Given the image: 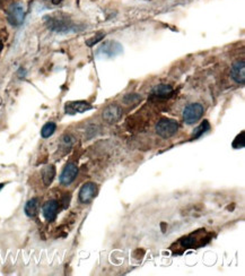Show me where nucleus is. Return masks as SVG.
Segmentation results:
<instances>
[{"label":"nucleus","instance_id":"f03ea898","mask_svg":"<svg viewBox=\"0 0 245 276\" xmlns=\"http://www.w3.org/2000/svg\"><path fill=\"white\" fill-rule=\"evenodd\" d=\"M178 127H180L178 126V122L174 120V119L163 118L157 122L156 132L160 137L170 138L178 133Z\"/></svg>","mask_w":245,"mask_h":276},{"label":"nucleus","instance_id":"ddd939ff","mask_svg":"<svg viewBox=\"0 0 245 276\" xmlns=\"http://www.w3.org/2000/svg\"><path fill=\"white\" fill-rule=\"evenodd\" d=\"M204 243H206V241H201L200 238L198 237V235H197V232H196V233H192V234L188 235V237H184V238L180 239V241H178V245H180L183 249L195 248L196 245L204 246Z\"/></svg>","mask_w":245,"mask_h":276},{"label":"nucleus","instance_id":"f3484780","mask_svg":"<svg viewBox=\"0 0 245 276\" xmlns=\"http://www.w3.org/2000/svg\"><path fill=\"white\" fill-rule=\"evenodd\" d=\"M56 123L53 122H47L45 123V126H43V128L41 130V135L43 138H49L50 136L53 135V133L56 132Z\"/></svg>","mask_w":245,"mask_h":276},{"label":"nucleus","instance_id":"20e7f679","mask_svg":"<svg viewBox=\"0 0 245 276\" xmlns=\"http://www.w3.org/2000/svg\"><path fill=\"white\" fill-rule=\"evenodd\" d=\"M24 17L25 10L21 3H13V5L9 6L8 12H7V18H8V22L13 26H20L24 22Z\"/></svg>","mask_w":245,"mask_h":276},{"label":"nucleus","instance_id":"423d86ee","mask_svg":"<svg viewBox=\"0 0 245 276\" xmlns=\"http://www.w3.org/2000/svg\"><path fill=\"white\" fill-rule=\"evenodd\" d=\"M103 120L107 121L110 125L116 123L122 117V109L116 104H111L104 109L103 114H102Z\"/></svg>","mask_w":245,"mask_h":276},{"label":"nucleus","instance_id":"9d476101","mask_svg":"<svg viewBox=\"0 0 245 276\" xmlns=\"http://www.w3.org/2000/svg\"><path fill=\"white\" fill-rule=\"evenodd\" d=\"M65 109H66V114L76 115L90 110V109H92V105L85 102V101H76V102H69L66 104Z\"/></svg>","mask_w":245,"mask_h":276},{"label":"nucleus","instance_id":"4be33fe9","mask_svg":"<svg viewBox=\"0 0 245 276\" xmlns=\"http://www.w3.org/2000/svg\"><path fill=\"white\" fill-rule=\"evenodd\" d=\"M9 1H12V0H0V7H3L5 5H7Z\"/></svg>","mask_w":245,"mask_h":276},{"label":"nucleus","instance_id":"f257e3e1","mask_svg":"<svg viewBox=\"0 0 245 276\" xmlns=\"http://www.w3.org/2000/svg\"><path fill=\"white\" fill-rule=\"evenodd\" d=\"M45 22L49 30L58 32V33H65V32H69L74 28V22L71 18L62 13H56L53 15L45 16Z\"/></svg>","mask_w":245,"mask_h":276},{"label":"nucleus","instance_id":"2eb2a0df","mask_svg":"<svg viewBox=\"0 0 245 276\" xmlns=\"http://www.w3.org/2000/svg\"><path fill=\"white\" fill-rule=\"evenodd\" d=\"M39 208V201L36 198H33L31 201H28L25 205V214L28 217H34L38 213Z\"/></svg>","mask_w":245,"mask_h":276},{"label":"nucleus","instance_id":"f8f14e48","mask_svg":"<svg viewBox=\"0 0 245 276\" xmlns=\"http://www.w3.org/2000/svg\"><path fill=\"white\" fill-rule=\"evenodd\" d=\"M232 78L239 84H244L245 82V64L244 61H237L233 65L232 70H230Z\"/></svg>","mask_w":245,"mask_h":276},{"label":"nucleus","instance_id":"39448f33","mask_svg":"<svg viewBox=\"0 0 245 276\" xmlns=\"http://www.w3.org/2000/svg\"><path fill=\"white\" fill-rule=\"evenodd\" d=\"M123 51L122 46L115 41H108L98 49V53L104 58H113L119 56Z\"/></svg>","mask_w":245,"mask_h":276},{"label":"nucleus","instance_id":"a211bd4d","mask_svg":"<svg viewBox=\"0 0 245 276\" xmlns=\"http://www.w3.org/2000/svg\"><path fill=\"white\" fill-rule=\"evenodd\" d=\"M75 143V138L71 135H65L61 140V147H65V152H67L72 147Z\"/></svg>","mask_w":245,"mask_h":276},{"label":"nucleus","instance_id":"aec40b11","mask_svg":"<svg viewBox=\"0 0 245 276\" xmlns=\"http://www.w3.org/2000/svg\"><path fill=\"white\" fill-rule=\"evenodd\" d=\"M245 145V136L244 132H242L240 135H237L235 139L233 141V147L234 148H242Z\"/></svg>","mask_w":245,"mask_h":276},{"label":"nucleus","instance_id":"5701e85b","mask_svg":"<svg viewBox=\"0 0 245 276\" xmlns=\"http://www.w3.org/2000/svg\"><path fill=\"white\" fill-rule=\"evenodd\" d=\"M50 1H52L53 3H59L61 2V0H50Z\"/></svg>","mask_w":245,"mask_h":276},{"label":"nucleus","instance_id":"dca6fc26","mask_svg":"<svg viewBox=\"0 0 245 276\" xmlns=\"http://www.w3.org/2000/svg\"><path fill=\"white\" fill-rule=\"evenodd\" d=\"M209 128H210L209 122L203 121L199 127H197V128L195 129V132H193L192 134V139H196V138H199L200 136H202L204 133L209 130Z\"/></svg>","mask_w":245,"mask_h":276},{"label":"nucleus","instance_id":"1a4fd4ad","mask_svg":"<svg viewBox=\"0 0 245 276\" xmlns=\"http://www.w3.org/2000/svg\"><path fill=\"white\" fill-rule=\"evenodd\" d=\"M77 174H78L77 165L75 163H68L60 174V184L68 186V184H70L76 179Z\"/></svg>","mask_w":245,"mask_h":276},{"label":"nucleus","instance_id":"393cba45","mask_svg":"<svg viewBox=\"0 0 245 276\" xmlns=\"http://www.w3.org/2000/svg\"><path fill=\"white\" fill-rule=\"evenodd\" d=\"M2 187H3V184H0V190L2 189Z\"/></svg>","mask_w":245,"mask_h":276},{"label":"nucleus","instance_id":"b1692460","mask_svg":"<svg viewBox=\"0 0 245 276\" xmlns=\"http://www.w3.org/2000/svg\"><path fill=\"white\" fill-rule=\"evenodd\" d=\"M2 46H3V45H2V41H1V39H0V52H1Z\"/></svg>","mask_w":245,"mask_h":276},{"label":"nucleus","instance_id":"412c9836","mask_svg":"<svg viewBox=\"0 0 245 276\" xmlns=\"http://www.w3.org/2000/svg\"><path fill=\"white\" fill-rule=\"evenodd\" d=\"M103 36H104V34L103 33H100V34H97L96 36H94V38H92V39H89V40H87L86 41V45L89 46H95L96 45L97 42H100L102 39H103Z\"/></svg>","mask_w":245,"mask_h":276},{"label":"nucleus","instance_id":"4468645a","mask_svg":"<svg viewBox=\"0 0 245 276\" xmlns=\"http://www.w3.org/2000/svg\"><path fill=\"white\" fill-rule=\"evenodd\" d=\"M54 176H56V168L53 165H46L42 170V179L45 186H50L52 184Z\"/></svg>","mask_w":245,"mask_h":276},{"label":"nucleus","instance_id":"6ab92c4d","mask_svg":"<svg viewBox=\"0 0 245 276\" xmlns=\"http://www.w3.org/2000/svg\"><path fill=\"white\" fill-rule=\"evenodd\" d=\"M139 101H141V96L136 93L127 94V95L123 97V102L126 104H134L139 102Z\"/></svg>","mask_w":245,"mask_h":276},{"label":"nucleus","instance_id":"0eeeda50","mask_svg":"<svg viewBox=\"0 0 245 276\" xmlns=\"http://www.w3.org/2000/svg\"><path fill=\"white\" fill-rule=\"evenodd\" d=\"M174 91L172 86L166 84H160L154 87L151 93V100L153 101H163L167 100L173 95Z\"/></svg>","mask_w":245,"mask_h":276},{"label":"nucleus","instance_id":"9b49d317","mask_svg":"<svg viewBox=\"0 0 245 276\" xmlns=\"http://www.w3.org/2000/svg\"><path fill=\"white\" fill-rule=\"evenodd\" d=\"M58 209H59V204L54 199H51V201H47L45 203V206H43V215H45V219L47 222H52V221L56 220Z\"/></svg>","mask_w":245,"mask_h":276},{"label":"nucleus","instance_id":"6e6552de","mask_svg":"<svg viewBox=\"0 0 245 276\" xmlns=\"http://www.w3.org/2000/svg\"><path fill=\"white\" fill-rule=\"evenodd\" d=\"M97 195V186L94 183H87L80 188L79 201L83 204H89Z\"/></svg>","mask_w":245,"mask_h":276},{"label":"nucleus","instance_id":"7ed1b4c3","mask_svg":"<svg viewBox=\"0 0 245 276\" xmlns=\"http://www.w3.org/2000/svg\"><path fill=\"white\" fill-rule=\"evenodd\" d=\"M203 107L199 103H191L185 107L183 111V120L188 125H193L198 122L203 115Z\"/></svg>","mask_w":245,"mask_h":276}]
</instances>
